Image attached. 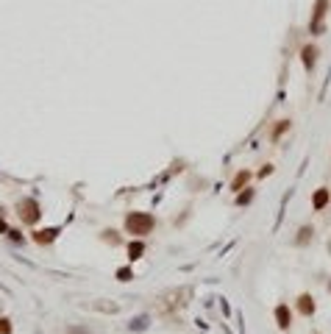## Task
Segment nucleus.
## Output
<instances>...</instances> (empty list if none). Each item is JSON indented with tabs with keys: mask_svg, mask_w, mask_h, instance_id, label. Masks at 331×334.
<instances>
[{
	"mask_svg": "<svg viewBox=\"0 0 331 334\" xmlns=\"http://www.w3.org/2000/svg\"><path fill=\"white\" fill-rule=\"evenodd\" d=\"M153 226H156V220H153V214H148V212H131L126 217V231L128 234H134V237L150 234Z\"/></svg>",
	"mask_w": 331,
	"mask_h": 334,
	"instance_id": "f257e3e1",
	"label": "nucleus"
},
{
	"mask_svg": "<svg viewBox=\"0 0 331 334\" xmlns=\"http://www.w3.org/2000/svg\"><path fill=\"white\" fill-rule=\"evenodd\" d=\"M17 214H20L22 223H28V226H34L36 220H39V203H36L34 198H22L20 203H17Z\"/></svg>",
	"mask_w": 331,
	"mask_h": 334,
	"instance_id": "f03ea898",
	"label": "nucleus"
},
{
	"mask_svg": "<svg viewBox=\"0 0 331 334\" xmlns=\"http://www.w3.org/2000/svg\"><path fill=\"white\" fill-rule=\"evenodd\" d=\"M326 11H329V0H317L315 3V11H312V34H320L323 31V17H326Z\"/></svg>",
	"mask_w": 331,
	"mask_h": 334,
	"instance_id": "7ed1b4c3",
	"label": "nucleus"
},
{
	"mask_svg": "<svg viewBox=\"0 0 331 334\" xmlns=\"http://www.w3.org/2000/svg\"><path fill=\"white\" fill-rule=\"evenodd\" d=\"M59 237V228H42V231H36L34 240L39 242V245H48V242H53Z\"/></svg>",
	"mask_w": 331,
	"mask_h": 334,
	"instance_id": "20e7f679",
	"label": "nucleus"
},
{
	"mask_svg": "<svg viewBox=\"0 0 331 334\" xmlns=\"http://www.w3.org/2000/svg\"><path fill=\"white\" fill-rule=\"evenodd\" d=\"M301 56H303V64H306V70H312V67H315V59H317V48L306 45V48L301 50Z\"/></svg>",
	"mask_w": 331,
	"mask_h": 334,
	"instance_id": "39448f33",
	"label": "nucleus"
},
{
	"mask_svg": "<svg viewBox=\"0 0 331 334\" xmlns=\"http://www.w3.org/2000/svg\"><path fill=\"white\" fill-rule=\"evenodd\" d=\"M298 309H301L303 315H312V312H315V298H312V295H301V301H298Z\"/></svg>",
	"mask_w": 331,
	"mask_h": 334,
	"instance_id": "423d86ee",
	"label": "nucleus"
},
{
	"mask_svg": "<svg viewBox=\"0 0 331 334\" xmlns=\"http://www.w3.org/2000/svg\"><path fill=\"white\" fill-rule=\"evenodd\" d=\"M275 320H278V326H281V329H287L289 326V309H287V306H275Z\"/></svg>",
	"mask_w": 331,
	"mask_h": 334,
	"instance_id": "0eeeda50",
	"label": "nucleus"
},
{
	"mask_svg": "<svg viewBox=\"0 0 331 334\" xmlns=\"http://www.w3.org/2000/svg\"><path fill=\"white\" fill-rule=\"evenodd\" d=\"M326 203H329V190H317L315 198H312V206H315V209H323Z\"/></svg>",
	"mask_w": 331,
	"mask_h": 334,
	"instance_id": "6e6552de",
	"label": "nucleus"
},
{
	"mask_svg": "<svg viewBox=\"0 0 331 334\" xmlns=\"http://www.w3.org/2000/svg\"><path fill=\"white\" fill-rule=\"evenodd\" d=\"M142 254H145V245H142V242H131V245H128V256H131V259H139Z\"/></svg>",
	"mask_w": 331,
	"mask_h": 334,
	"instance_id": "1a4fd4ad",
	"label": "nucleus"
},
{
	"mask_svg": "<svg viewBox=\"0 0 331 334\" xmlns=\"http://www.w3.org/2000/svg\"><path fill=\"white\" fill-rule=\"evenodd\" d=\"M117 278H120V281H131L134 273H131V267H120V270H117Z\"/></svg>",
	"mask_w": 331,
	"mask_h": 334,
	"instance_id": "9d476101",
	"label": "nucleus"
},
{
	"mask_svg": "<svg viewBox=\"0 0 331 334\" xmlns=\"http://www.w3.org/2000/svg\"><path fill=\"white\" fill-rule=\"evenodd\" d=\"M306 240H312V228H306V226H303V228H301V237H298V242L303 245Z\"/></svg>",
	"mask_w": 331,
	"mask_h": 334,
	"instance_id": "9b49d317",
	"label": "nucleus"
},
{
	"mask_svg": "<svg viewBox=\"0 0 331 334\" xmlns=\"http://www.w3.org/2000/svg\"><path fill=\"white\" fill-rule=\"evenodd\" d=\"M287 128H289V123H287V120H281V126H278V128L273 131V139H278V136H281L284 131H287Z\"/></svg>",
	"mask_w": 331,
	"mask_h": 334,
	"instance_id": "f8f14e48",
	"label": "nucleus"
},
{
	"mask_svg": "<svg viewBox=\"0 0 331 334\" xmlns=\"http://www.w3.org/2000/svg\"><path fill=\"white\" fill-rule=\"evenodd\" d=\"M0 334H11V323L6 318H0Z\"/></svg>",
	"mask_w": 331,
	"mask_h": 334,
	"instance_id": "ddd939ff",
	"label": "nucleus"
},
{
	"mask_svg": "<svg viewBox=\"0 0 331 334\" xmlns=\"http://www.w3.org/2000/svg\"><path fill=\"white\" fill-rule=\"evenodd\" d=\"M248 181V173H240V176H237V181H234V187H242Z\"/></svg>",
	"mask_w": 331,
	"mask_h": 334,
	"instance_id": "4468645a",
	"label": "nucleus"
},
{
	"mask_svg": "<svg viewBox=\"0 0 331 334\" xmlns=\"http://www.w3.org/2000/svg\"><path fill=\"white\" fill-rule=\"evenodd\" d=\"M103 237H106V240H109V242H120V240H117V234H114V231H106Z\"/></svg>",
	"mask_w": 331,
	"mask_h": 334,
	"instance_id": "2eb2a0df",
	"label": "nucleus"
},
{
	"mask_svg": "<svg viewBox=\"0 0 331 334\" xmlns=\"http://www.w3.org/2000/svg\"><path fill=\"white\" fill-rule=\"evenodd\" d=\"M64 334H89V332H86V329H67Z\"/></svg>",
	"mask_w": 331,
	"mask_h": 334,
	"instance_id": "dca6fc26",
	"label": "nucleus"
},
{
	"mask_svg": "<svg viewBox=\"0 0 331 334\" xmlns=\"http://www.w3.org/2000/svg\"><path fill=\"white\" fill-rule=\"evenodd\" d=\"M0 231H3V234H8V228H6V223H3V217H0Z\"/></svg>",
	"mask_w": 331,
	"mask_h": 334,
	"instance_id": "f3484780",
	"label": "nucleus"
}]
</instances>
